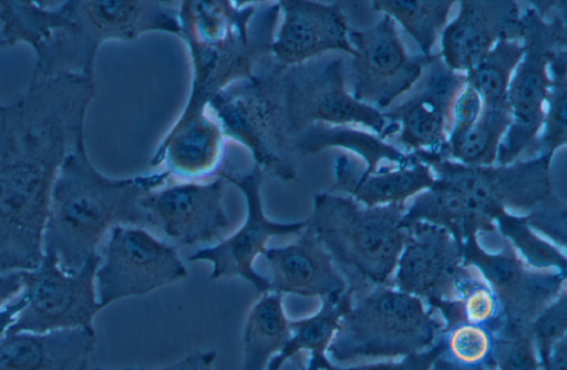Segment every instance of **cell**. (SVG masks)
Instances as JSON below:
<instances>
[{"label": "cell", "instance_id": "34", "mask_svg": "<svg viewBox=\"0 0 567 370\" xmlns=\"http://www.w3.org/2000/svg\"><path fill=\"white\" fill-rule=\"evenodd\" d=\"M494 222L497 230L520 253L529 266L567 274L565 255L553 244L537 236L527 224L526 216H517L504 210Z\"/></svg>", "mask_w": 567, "mask_h": 370}, {"label": "cell", "instance_id": "18", "mask_svg": "<svg viewBox=\"0 0 567 370\" xmlns=\"http://www.w3.org/2000/svg\"><path fill=\"white\" fill-rule=\"evenodd\" d=\"M405 240L394 277L400 291L439 309L457 299L455 280L464 266L463 247L445 229L423 222L403 224Z\"/></svg>", "mask_w": 567, "mask_h": 370}, {"label": "cell", "instance_id": "26", "mask_svg": "<svg viewBox=\"0 0 567 370\" xmlns=\"http://www.w3.org/2000/svg\"><path fill=\"white\" fill-rule=\"evenodd\" d=\"M352 302L353 297L346 290L322 298L320 309L313 315L290 320V337L282 350L269 361L266 370H281L287 361L301 352L309 354L306 370H321L329 366V345Z\"/></svg>", "mask_w": 567, "mask_h": 370}, {"label": "cell", "instance_id": "35", "mask_svg": "<svg viewBox=\"0 0 567 370\" xmlns=\"http://www.w3.org/2000/svg\"><path fill=\"white\" fill-rule=\"evenodd\" d=\"M457 301L465 323L487 327L498 315V304L478 271L464 264L455 280Z\"/></svg>", "mask_w": 567, "mask_h": 370}, {"label": "cell", "instance_id": "45", "mask_svg": "<svg viewBox=\"0 0 567 370\" xmlns=\"http://www.w3.org/2000/svg\"><path fill=\"white\" fill-rule=\"evenodd\" d=\"M543 370H567V341H558L553 348L547 361L540 366Z\"/></svg>", "mask_w": 567, "mask_h": 370}, {"label": "cell", "instance_id": "24", "mask_svg": "<svg viewBox=\"0 0 567 370\" xmlns=\"http://www.w3.org/2000/svg\"><path fill=\"white\" fill-rule=\"evenodd\" d=\"M434 181L430 166L415 158L406 166L384 167L364 175L354 157L341 154L333 163V183L329 192L346 193L367 207H375L405 204L411 196L430 188Z\"/></svg>", "mask_w": 567, "mask_h": 370}, {"label": "cell", "instance_id": "31", "mask_svg": "<svg viewBox=\"0 0 567 370\" xmlns=\"http://www.w3.org/2000/svg\"><path fill=\"white\" fill-rule=\"evenodd\" d=\"M455 1L446 0H377L371 10L389 16L413 38L421 54L432 55V48L446 27Z\"/></svg>", "mask_w": 567, "mask_h": 370}, {"label": "cell", "instance_id": "43", "mask_svg": "<svg viewBox=\"0 0 567 370\" xmlns=\"http://www.w3.org/2000/svg\"><path fill=\"white\" fill-rule=\"evenodd\" d=\"M23 288V271L0 275V308Z\"/></svg>", "mask_w": 567, "mask_h": 370}, {"label": "cell", "instance_id": "36", "mask_svg": "<svg viewBox=\"0 0 567 370\" xmlns=\"http://www.w3.org/2000/svg\"><path fill=\"white\" fill-rule=\"evenodd\" d=\"M491 335L492 349L485 364L494 370H539L529 331H496Z\"/></svg>", "mask_w": 567, "mask_h": 370}, {"label": "cell", "instance_id": "8", "mask_svg": "<svg viewBox=\"0 0 567 370\" xmlns=\"http://www.w3.org/2000/svg\"><path fill=\"white\" fill-rule=\"evenodd\" d=\"M566 1H557L550 19L532 7L520 12L523 56L509 81L507 101L512 122L498 146L497 165H507L532 152L540 133L545 101L551 83L549 62L567 48Z\"/></svg>", "mask_w": 567, "mask_h": 370}, {"label": "cell", "instance_id": "46", "mask_svg": "<svg viewBox=\"0 0 567 370\" xmlns=\"http://www.w3.org/2000/svg\"><path fill=\"white\" fill-rule=\"evenodd\" d=\"M430 370H486L484 364H464L452 359L444 350L433 362Z\"/></svg>", "mask_w": 567, "mask_h": 370}, {"label": "cell", "instance_id": "1", "mask_svg": "<svg viewBox=\"0 0 567 370\" xmlns=\"http://www.w3.org/2000/svg\"><path fill=\"white\" fill-rule=\"evenodd\" d=\"M94 78L31 79L0 107V273L34 270L43 258L50 197L66 155L84 137Z\"/></svg>", "mask_w": 567, "mask_h": 370}, {"label": "cell", "instance_id": "6", "mask_svg": "<svg viewBox=\"0 0 567 370\" xmlns=\"http://www.w3.org/2000/svg\"><path fill=\"white\" fill-rule=\"evenodd\" d=\"M281 70L269 56L251 76L219 91L207 109L225 137L245 146L264 175L288 182L297 178L301 160L285 127Z\"/></svg>", "mask_w": 567, "mask_h": 370}, {"label": "cell", "instance_id": "29", "mask_svg": "<svg viewBox=\"0 0 567 370\" xmlns=\"http://www.w3.org/2000/svg\"><path fill=\"white\" fill-rule=\"evenodd\" d=\"M511 122L507 100L482 102L476 122L463 136L447 145L446 158L471 166L493 165Z\"/></svg>", "mask_w": 567, "mask_h": 370}, {"label": "cell", "instance_id": "33", "mask_svg": "<svg viewBox=\"0 0 567 370\" xmlns=\"http://www.w3.org/2000/svg\"><path fill=\"white\" fill-rule=\"evenodd\" d=\"M548 71L551 83L545 101L543 126L532 152L554 156L567 143V48L553 55Z\"/></svg>", "mask_w": 567, "mask_h": 370}, {"label": "cell", "instance_id": "14", "mask_svg": "<svg viewBox=\"0 0 567 370\" xmlns=\"http://www.w3.org/2000/svg\"><path fill=\"white\" fill-rule=\"evenodd\" d=\"M348 38L354 51L349 65L350 93L380 112L411 91L437 55H410L394 20L385 14L367 29H350Z\"/></svg>", "mask_w": 567, "mask_h": 370}, {"label": "cell", "instance_id": "7", "mask_svg": "<svg viewBox=\"0 0 567 370\" xmlns=\"http://www.w3.org/2000/svg\"><path fill=\"white\" fill-rule=\"evenodd\" d=\"M354 299L327 351L334 361L419 353L432 348L443 329L420 298L388 286Z\"/></svg>", "mask_w": 567, "mask_h": 370}, {"label": "cell", "instance_id": "23", "mask_svg": "<svg viewBox=\"0 0 567 370\" xmlns=\"http://www.w3.org/2000/svg\"><path fill=\"white\" fill-rule=\"evenodd\" d=\"M225 138L218 122L205 112L173 124L152 156L151 165L164 164L169 176L182 182H198L220 169Z\"/></svg>", "mask_w": 567, "mask_h": 370}, {"label": "cell", "instance_id": "40", "mask_svg": "<svg viewBox=\"0 0 567 370\" xmlns=\"http://www.w3.org/2000/svg\"><path fill=\"white\" fill-rule=\"evenodd\" d=\"M482 110V100L478 93L470 85L457 95L452 111V126L447 145L463 136L476 122Z\"/></svg>", "mask_w": 567, "mask_h": 370}, {"label": "cell", "instance_id": "15", "mask_svg": "<svg viewBox=\"0 0 567 370\" xmlns=\"http://www.w3.org/2000/svg\"><path fill=\"white\" fill-rule=\"evenodd\" d=\"M216 175L224 177L243 193L246 199V218L233 235L215 246L198 249L188 260L210 263V279L239 277L248 281L257 292H268L270 281L256 271V258L264 255L271 237L298 235L306 227V220L279 223L266 216L261 197L265 175L257 166L254 165L245 173L220 168Z\"/></svg>", "mask_w": 567, "mask_h": 370}, {"label": "cell", "instance_id": "2", "mask_svg": "<svg viewBox=\"0 0 567 370\" xmlns=\"http://www.w3.org/2000/svg\"><path fill=\"white\" fill-rule=\"evenodd\" d=\"M169 177L167 171L107 177L92 165L84 137L80 138L64 158L53 184L43 253L54 255L64 273H79L90 258L99 255L97 246L113 227L144 228L140 201L165 186Z\"/></svg>", "mask_w": 567, "mask_h": 370}, {"label": "cell", "instance_id": "22", "mask_svg": "<svg viewBox=\"0 0 567 370\" xmlns=\"http://www.w3.org/2000/svg\"><path fill=\"white\" fill-rule=\"evenodd\" d=\"M94 346L93 327L4 333L0 370H89Z\"/></svg>", "mask_w": 567, "mask_h": 370}, {"label": "cell", "instance_id": "19", "mask_svg": "<svg viewBox=\"0 0 567 370\" xmlns=\"http://www.w3.org/2000/svg\"><path fill=\"white\" fill-rule=\"evenodd\" d=\"M282 22L275 33L270 56L282 68L300 64L332 51L353 56L349 25L339 2L278 1Z\"/></svg>", "mask_w": 567, "mask_h": 370}, {"label": "cell", "instance_id": "21", "mask_svg": "<svg viewBox=\"0 0 567 370\" xmlns=\"http://www.w3.org/2000/svg\"><path fill=\"white\" fill-rule=\"evenodd\" d=\"M297 236L291 244L264 253L270 291L321 298L344 292L347 285L316 235L306 226Z\"/></svg>", "mask_w": 567, "mask_h": 370}, {"label": "cell", "instance_id": "27", "mask_svg": "<svg viewBox=\"0 0 567 370\" xmlns=\"http://www.w3.org/2000/svg\"><path fill=\"white\" fill-rule=\"evenodd\" d=\"M327 148L347 150L364 160V175L375 173L382 161L398 167L410 165L414 161L412 154L400 151L378 135L349 125L316 123L295 140V151L300 160Z\"/></svg>", "mask_w": 567, "mask_h": 370}, {"label": "cell", "instance_id": "39", "mask_svg": "<svg viewBox=\"0 0 567 370\" xmlns=\"http://www.w3.org/2000/svg\"><path fill=\"white\" fill-rule=\"evenodd\" d=\"M525 216L532 229L543 233L560 247H566L567 206L565 201L554 195Z\"/></svg>", "mask_w": 567, "mask_h": 370}, {"label": "cell", "instance_id": "32", "mask_svg": "<svg viewBox=\"0 0 567 370\" xmlns=\"http://www.w3.org/2000/svg\"><path fill=\"white\" fill-rule=\"evenodd\" d=\"M523 53L520 40H499L481 62L465 72L466 84L478 93L482 102L507 100L509 81Z\"/></svg>", "mask_w": 567, "mask_h": 370}, {"label": "cell", "instance_id": "20", "mask_svg": "<svg viewBox=\"0 0 567 370\" xmlns=\"http://www.w3.org/2000/svg\"><path fill=\"white\" fill-rule=\"evenodd\" d=\"M503 39H520V9L516 1L463 0L456 18L441 33L443 63L465 73Z\"/></svg>", "mask_w": 567, "mask_h": 370}, {"label": "cell", "instance_id": "17", "mask_svg": "<svg viewBox=\"0 0 567 370\" xmlns=\"http://www.w3.org/2000/svg\"><path fill=\"white\" fill-rule=\"evenodd\" d=\"M414 93L400 105L383 111L399 125V142L408 151L446 157L454 102L466 84L465 73L449 69L440 54L425 68Z\"/></svg>", "mask_w": 567, "mask_h": 370}, {"label": "cell", "instance_id": "41", "mask_svg": "<svg viewBox=\"0 0 567 370\" xmlns=\"http://www.w3.org/2000/svg\"><path fill=\"white\" fill-rule=\"evenodd\" d=\"M445 350L443 339L432 348L404 357L400 362H381L351 368H340L332 363L321 370H430L434 360Z\"/></svg>", "mask_w": 567, "mask_h": 370}, {"label": "cell", "instance_id": "4", "mask_svg": "<svg viewBox=\"0 0 567 370\" xmlns=\"http://www.w3.org/2000/svg\"><path fill=\"white\" fill-rule=\"evenodd\" d=\"M405 204L367 207L331 192L315 195L306 226L329 254L353 299L390 285L405 240Z\"/></svg>", "mask_w": 567, "mask_h": 370}, {"label": "cell", "instance_id": "13", "mask_svg": "<svg viewBox=\"0 0 567 370\" xmlns=\"http://www.w3.org/2000/svg\"><path fill=\"white\" fill-rule=\"evenodd\" d=\"M100 263L101 256L96 255L71 275L59 267L54 255L43 253L37 269L23 271L28 301L6 333L92 327L101 310L95 291Z\"/></svg>", "mask_w": 567, "mask_h": 370}, {"label": "cell", "instance_id": "44", "mask_svg": "<svg viewBox=\"0 0 567 370\" xmlns=\"http://www.w3.org/2000/svg\"><path fill=\"white\" fill-rule=\"evenodd\" d=\"M28 301L27 292L22 294L14 299L10 305L0 311V339L4 336L8 328L16 320L17 315L24 308Z\"/></svg>", "mask_w": 567, "mask_h": 370}, {"label": "cell", "instance_id": "42", "mask_svg": "<svg viewBox=\"0 0 567 370\" xmlns=\"http://www.w3.org/2000/svg\"><path fill=\"white\" fill-rule=\"evenodd\" d=\"M94 370H214V359L208 353L196 350L175 362L162 367L95 368Z\"/></svg>", "mask_w": 567, "mask_h": 370}, {"label": "cell", "instance_id": "12", "mask_svg": "<svg viewBox=\"0 0 567 370\" xmlns=\"http://www.w3.org/2000/svg\"><path fill=\"white\" fill-rule=\"evenodd\" d=\"M464 264L474 267L487 281L498 304V315L488 325L489 332L529 331L532 321L563 291L566 274L532 270L504 238L501 251L483 249L477 237L463 243Z\"/></svg>", "mask_w": 567, "mask_h": 370}, {"label": "cell", "instance_id": "10", "mask_svg": "<svg viewBox=\"0 0 567 370\" xmlns=\"http://www.w3.org/2000/svg\"><path fill=\"white\" fill-rule=\"evenodd\" d=\"M410 154L430 166L436 178L466 194L493 220L507 208L528 213L555 195L549 154L487 166L464 165L430 152Z\"/></svg>", "mask_w": 567, "mask_h": 370}, {"label": "cell", "instance_id": "47", "mask_svg": "<svg viewBox=\"0 0 567 370\" xmlns=\"http://www.w3.org/2000/svg\"><path fill=\"white\" fill-rule=\"evenodd\" d=\"M8 47L7 42L0 37V49ZM1 107V105H0Z\"/></svg>", "mask_w": 567, "mask_h": 370}, {"label": "cell", "instance_id": "3", "mask_svg": "<svg viewBox=\"0 0 567 370\" xmlns=\"http://www.w3.org/2000/svg\"><path fill=\"white\" fill-rule=\"evenodd\" d=\"M279 13L278 1L178 2L181 38L189 50L193 81L175 125L205 113L219 91L251 76L270 56Z\"/></svg>", "mask_w": 567, "mask_h": 370}, {"label": "cell", "instance_id": "5", "mask_svg": "<svg viewBox=\"0 0 567 370\" xmlns=\"http://www.w3.org/2000/svg\"><path fill=\"white\" fill-rule=\"evenodd\" d=\"M176 1L70 0L60 7L71 20L35 50L32 79L64 73L93 78L97 50L110 40L130 41L147 32L181 37Z\"/></svg>", "mask_w": 567, "mask_h": 370}, {"label": "cell", "instance_id": "37", "mask_svg": "<svg viewBox=\"0 0 567 370\" xmlns=\"http://www.w3.org/2000/svg\"><path fill=\"white\" fill-rule=\"evenodd\" d=\"M446 353L464 364H484L492 349L489 330L480 325L461 323L444 332Z\"/></svg>", "mask_w": 567, "mask_h": 370}, {"label": "cell", "instance_id": "9", "mask_svg": "<svg viewBox=\"0 0 567 370\" xmlns=\"http://www.w3.org/2000/svg\"><path fill=\"white\" fill-rule=\"evenodd\" d=\"M280 95L286 132L293 143L316 123L363 125L382 140L399 132L382 112L357 101L346 86L342 56H319L282 68Z\"/></svg>", "mask_w": 567, "mask_h": 370}, {"label": "cell", "instance_id": "11", "mask_svg": "<svg viewBox=\"0 0 567 370\" xmlns=\"http://www.w3.org/2000/svg\"><path fill=\"white\" fill-rule=\"evenodd\" d=\"M187 276L177 247L138 226L110 230L103 263L95 271V291L102 308L123 298L142 296Z\"/></svg>", "mask_w": 567, "mask_h": 370}, {"label": "cell", "instance_id": "25", "mask_svg": "<svg viewBox=\"0 0 567 370\" xmlns=\"http://www.w3.org/2000/svg\"><path fill=\"white\" fill-rule=\"evenodd\" d=\"M403 224L423 222L445 229L463 247L477 234L496 232V225L478 205L449 182L436 178L405 208Z\"/></svg>", "mask_w": 567, "mask_h": 370}, {"label": "cell", "instance_id": "28", "mask_svg": "<svg viewBox=\"0 0 567 370\" xmlns=\"http://www.w3.org/2000/svg\"><path fill=\"white\" fill-rule=\"evenodd\" d=\"M290 337L282 295L268 291L254 304L244 323L241 370H266Z\"/></svg>", "mask_w": 567, "mask_h": 370}, {"label": "cell", "instance_id": "38", "mask_svg": "<svg viewBox=\"0 0 567 370\" xmlns=\"http://www.w3.org/2000/svg\"><path fill=\"white\" fill-rule=\"evenodd\" d=\"M567 330V294L560 295L544 308L529 326V332L539 356V367L543 366L555 345L566 338Z\"/></svg>", "mask_w": 567, "mask_h": 370}, {"label": "cell", "instance_id": "16", "mask_svg": "<svg viewBox=\"0 0 567 370\" xmlns=\"http://www.w3.org/2000/svg\"><path fill=\"white\" fill-rule=\"evenodd\" d=\"M227 181L181 182L159 187L140 201L144 228L161 229L178 245L188 246L219 239L230 219L224 198Z\"/></svg>", "mask_w": 567, "mask_h": 370}, {"label": "cell", "instance_id": "30", "mask_svg": "<svg viewBox=\"0 0 567 370\" xmlns=\"http://www.w3.org/2000/svg\"><path fill=\"white\" fill-rule=\"evenodd\" d=\"M60 4L52 9L39 1L0 0V37L8 45L23 42L34 51L54 31L71 24Z\"/></svg>", "mask_w": 567, "mask_h": 370}]
</instances>
